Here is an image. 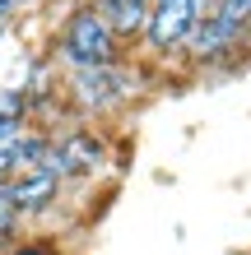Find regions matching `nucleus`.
Listing matches in <instances>:
<instances>
[{
    "label": "nucleus",
    "mask_w": 251,
    "mask_h": 255,
    "mask_svg": "<svg viewBox=\"0 0 251 255\" xmlns=\"http://www.w3.org/2000/svg\"><path fill=\"white\" fill-rule=\"evenodd\" d=\"M70 102H75L79 112L88 116H102L112 107H121V102L135 93L130 88V74L121 70V61L116 65H88V70H70V84H65Z\"/></svg>",
    "instance_id": "f03ea898"
},
{
    "label": "nucleus",
    "mask_w": 251,
    "mask_h": 255,
    "mask_svg": "<svg viewBox=\"0 0 251 255\" xmlns=\"http://www.w3.org/2000/svg\"><path fill=\"white\" fill-rule=\"evenodd\" d=\"M0 255H61L51 242H14V246H5Z\"/></svg>",
    "instance_id": "6e6552de"
},
{
    "label": "nucleus",
    "mask_w": 251,
    "mask_h": 255,
    "mask_svg": "<svg viewBox=\"0 0 251 255\" xmlns=\"http://www.w3.org/2000/svg\"><path fill=\"white\" fill-rule=\"evenodd\" d=\"M200 19V5L196 0H149V19H144V42H149L154 51H182L191 28Z\"/></svg>",
    "instance_id": "20e7f679"
},
{
    "label": "nucleus",
    "mask_w": 251,
    "mask_h": 255,
    "mask_svg": "<svg viewBox=\"0 0 251 255\" xmlns=\"http://www.w3.org/2000/svg\"><path fill=\"white\" fill-rule=\"evenodd\" d=\"M238 42H242V33H238V28H233V23H224V19H219V14L210 9V14H200V19H196V28H191V37H186V56H191V61H219V56H228L233 47H238Z\"/></svg>",
    "instance_id": "423d86ee"
},
{
    "label": "nucleus",
    "mask_w": 251,
    "mask_h": 255,
    "mask_svg": "<svg viewBox=\"0 0 251 255\" xmlns=\"http://www.w3.org/2000/svg\"><path fill=\"white\" fill-rule=\"evenodd\" d=\"M102 162H107V144H102L93 130L75 126V130L51 134L42 167H47L51 176H61V181H75V176H93V172H102Z\"/></svg>",
    "instance_id": "7ed1b4c3"
},
{
    "label": "nucleus",
    "mask_w": 251,
    "mask_h": 255,
    "mask_svg": "<svg viewBox=\"0 0 251 255\" xmlns=\"http://www.w3.org/2000/svg\"><path fill=\"white\" fill-rule=\"evenodd\" d=\"M14 9V0H0V19H5V14Z\"/></svg>",
    "instance_id": "1a4fd4ad"
},
{
    "label": "nucleus",
    "mask_w": 251,
    "mask_h": 255,
    "mask_svg": "<svg viewBox=\"0 0 251 255\" xmlns=\"http://www.w3.org/2000/svg\"><path fill=\"white\" fill-rule=\"evenodd\" d=\"M28 130V98L23 88H0V144H14Z\"/></svg>",
    "instance_id": "0eeeda50"
},
{
    "label": "nucleus",
    "mask_w": 251,
    "mask_h": 255,
    "mask_svg": "<svg viewBox=\"0 0 251 255\" xmlns=\"http://www.w3.org/2000/svg\"><path fill=\"white\" fill-rule=\"evenodd\" d=\"M0 190H5V181H0Z\"/></svg>",
    "instance_id": "9d476101"
},
{
    "label": "nucleus",
    "mask_w": 251,
    "mask_h": 255,
    "mask_svg": "<svg viewBox=\"0 0 251 255\" xmlns=\"http://www.w3.org/2000/svg\"><path fill=\"white\" fill-rule=\"evenodd\" d=\"M56 56L70 70H88V65H116L121 61V42L112 37V28L102 23V14L93 5H79L56 33Z\"/></svg>",
    "instance_id": "f257e3e1"
},
{
    "label": "nucleus",
    "mask_w": 251,
    "mask_h": 255,
    "mask_svg": "<svg viewBox=\"0 0 251 255\" xmlns=\"http://www.w3.org/2000/svg\"><path fill=\"white\" fill-rule=\"evenodd\" d=\"M61 186L65 181L51 176L47 167H28V172H14L9 181H5V195H9V204H14L19 218H37V214H47V209L56 204Z\"/></svg>",
    "instance_id": "39448f33"
}]
</instances>
